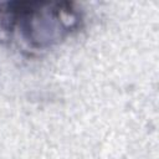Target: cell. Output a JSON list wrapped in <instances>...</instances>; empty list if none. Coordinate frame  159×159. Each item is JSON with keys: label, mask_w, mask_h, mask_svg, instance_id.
<instances>
[{"label": "cell", "mask_w": 159, "mask_h": 159, "mask_svg": "<svg viewBox=\"0 0 159 159\" xmlns=\"http://www.w3.org/2000/svg\"><path fill=\"white\" fill-rule=\"evenodd\" d=\"M82 24V12L72 1H0V40L15 41L29 50L53 47Z\"/></svg>", "instance_id": "obj_1"}]
</instances>
